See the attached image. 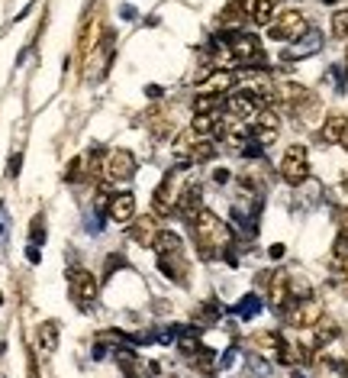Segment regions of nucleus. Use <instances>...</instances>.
Masks as SVG:
<instances>
[{"mask_svg": "<svg viewBox=\"0 0 348 378\" xmlns=\"http://www.w3.org/2000/svg\"><path fill=\"white\" fill-rule=\"evenodd\" d=\"M190 230H194L197 249H200L207 259H216V256L229 246V226L216 217L213 210H200V214L190 220Z\"/></svg>", "mask_w": 348, "mask_h": 378, "instance_id": "1", "label": "nucleus"}, {"mask_svg": "<svg viewBox=\"0 0 348 378\" xmlns=\"http://www.w3.org/2000/svg\"><path fill=\"white\" fill-rule=\"evenodd\" d=\"M310 175V159H307V146H300V142H293V146H287L284 159H281V178H284L287 184H303Z\"/></svg>", "mask_w": 348, "mask_h": 378, "instance_id": "2", "label": "nucleus"}, {"mask_svg": "<svg viewBox=\"0 0 348 378\" xmlns=\"http://www.w3.org/2000/svg\"><path fill=\"white\" fill-rule=\"evenodd\" d=\"M261 110H265V100L258 98L251 88H239V91H232L226 98V113L236 120H245V123H251Z\"/></svg>", "mask_w": 348, "mask_h": 378, "instance_id": "3", "label": "nucleus"}, {"mask_svg": "<svg viewBox=\"0 0 348 378\" xmlns=\"http://www.w3.org/2000/svg\"><path fill=\"white\" fill-rule=\"evenodd\" d=\"M136 175V155L129 149H113L107 152V162H104V182L107 184H123Z\"/></svg>", "mask_w": 348, "mask_h": 378, "instance_id": "4", "label": "nucleus"}, {"mask_svg": "<svg viewBox=\"0 0 348 378\" xmlns=\"http://www.w3.org/2000/svg\"><path fill=\"white\" fill-rule=\"evenodd\" d=\"M68 285H71V298L81 310H87L97 301V275L87 268H71L68 272Z\"/></svg>", "mask_w": 348, "mask_h": 378, "instance_id": "5", "label": "nucleus"}, {"mask_svg": "<svg viewBox=\"0 0 348 378\" xmlns=\"http://www.w3.org/2000/svg\"><path fill=\"white\" fill-rule=\"evenodd\" d=\"M268 33H271V39H281V42L300 39V36L307 33V16L300 14V10H281L278 20H271Z\"/></svg>", "mask_w": 348, "mask_h": 378, "instance_id": "6", "label": "nucleus"}, {"mask_svg": "<svg viewBox=\"0 0 348 378\" xmlns=\"http://www.w3.org/2000/svg\"><path fill=\"white\" fill-rule=\"evenodd\" d=\"M229 58L239 65H255L265 58V52H261V42L255 39V36H236V39L229 42Z\"/></svg>", "mask_w": 348, "mask_h": 378, "instance_id": "7", "label": "nucleus"}, {"mask_svg": "<svg viewBox=\"0 0 348 378\" xmlns=\"http://www.w3.org/2000/svg\"><path fill=\"white\" fill-rule=\"evenodd\" d=\"M287 320H290V327H297V330H313L316 323L322 320V301H316V298L297 301V308L287 314Z\"/></svg>", "mask_w": 348, "mask_h": 378, "instance_id": "8", "label": "nucleus"}, {"mask_svg": "<svg viewBox=\"0 0 348 378\" xmlns=\"http://www.w3.org/2000/svg\"><path fill=\"white\" fill-rule=\"evenodd\" d=\"M97 39H100V14H87V20H84V26H81V42H77V52H81L87 68L94 65V49L100 46Z\"/></svg>", "mask_w": 348, "mask_h": 378, "instance_id": "9", "label": "nucleus"}, {"mask_svg": "<svg viewBox=\"0 0 348 378\" xmlns=\"http://www.w3.org/2000/svg\"><path fill=\"white\" fill-rule=\"evenodd\" d=\"M278 133H281V117L274 110H268V107L251 120V136L258 140V146H271L278 140Z\"/></svg>", "mask_w": 348, "mask_h": 378, "instance_id": "10", "label": "nucleus"}, {"mask_svg": "<svg viewBox=\"0 0 348 378\" xmlns=\"http://www.w3.org/2000/svg\"><path fill=\"white\" fill-rule=\"evenodd\" d=\"M152 210H155V217L168 220L178 210V194H174V175H165V182L155 188L152 194Z\"/></svg>", "mask_w": 348, "mask_h": 378, "instance_id": "11", "label": "nucleus"}, {"mask_svg": "<svg viewBox=\"0 0 348 378\" xmlns=\"http://www.w3.org/2000/svg\"><path fill=\"white\" fill-rule=\"evenodd\" d=\"M107 214H110L113 224L133 226V220H136V197L129 194V191H119V194H113V197H110V207H107Z\"/></svg>", "mask_w": 348, "mask_h": 378, "instance_id": "12", "label": "nucleus"}, {"mask_svg": "<svg viewBox=\"0 0 348 378\" xmlns=\"http://www.w3.org/2000/svg\"><path fill=\"white\" fill-rule=\"evenodd\" d=\"M232 84H236V75L226 68H210L207 78L200 81V91L197 94H216V98H223L226 91H232Z\"/></svg>", "mask_w": 348, "mask_h": 378, "instance_id": "13", "label": "nucleus"}, {"mask_svg": "<svg viewBox=\"0 0 348 378\" xmlns=\"http://www.w3.org/2000/svg\"><path fill=\"white\" fill-rule=\"evenodd\" d=\"M268 301L274 308H284L290 301V275L287 272H268Z\"/></svg>", "mask_w": 348, "mask_h": 378, "instance_id": "14", "label": "nucleus"}, {"mask_svg": "<svg viewBox=\"0 0 348 378\" xmlns=\"http://www.w3.org/2000/svg\"><path fill=\"white\" fill-rule=\"evenodd\" d=\"M146 126L152 130L155 140H168L174 130V120H171V110L168 107H152V110L146 113Z\"/></svg>", "mask_w": 348, "mask_h": 378, "instance_id": "15", "label": "nucleus"}, {"mask_svg": "<svg viewBox=\"0 0 348 378\" xmlns=\"http://www.w3.org/2000/svg\"><path fill=\"white\" fill-rule=\"evenodd\" d=\"M158 268L178 285H187V262H184V252L178 256H158Z\"/></svg>", "mask_w": 348, "mask_h": 378, "instance_id": "16", "label": "nucleus"}, {"mask_svg": "<svg viewBox=\"0 0 348 378\" xmlns=\"http://www.w3.org/2000/svg\"><path fill=\"white\" fill-rule=\"evenodd\" d=\"M200 184H187V188L178 194V214L187 220H194L197 214H200Z\"/></svg>", "mask_w": 348, "mask_h": 378, "instance_id": "17", "label": "nucleus"}, {"mask_svg": "<svg viewBox=\"0 0 348 378\" xmlns=\"http://www.w3.org/2000/svg\"><path fill=\"white\" fill-rule=\"evenodd\" d=\"M251 346L261 350L265 356H281V350H284V336L274 333V330H261V333L251 336Z\"/></svg>", "mask_w": 348, "mask_h": 378, "instance_id": "18", "label": "nucleus"}, {"mask_svg": "<svg viewBox=\"0 0 348 378\" xmlns=\"http://www.w3.org/2000/svg\"><path fill=\"white\" fill-rule=\"evenodd\" d=\"M152 249L158 252V256H178V252H184V243H181V236H178L174 230H158Z\"/></svg>", "mask_w": 348, "mask_h": 378, "instance_id": "19", "label": "nucleus"}, {"mask_svg": "<svg viewBox=\"0 0 348 378\" xmlns=\"http://www.w3.org/2000/svg\"><path fill=\"white\" fill-rule=\"evenodd\" d=\"M216 126H219V113H194L187 130L197 133L200 140H210V136H216Z\"/></svg>", "mask_w": 348, "mask_h": 378, "instance_id": "20", "label": "nucleus"}, {"mask_svg": "<svg viewBox=\"0 0 348 378\" xmlns=\"http://www.w3.org/2000/svg\"><path fill=\"white\" fill-rule=\"evenodd\" d=\"M129 236H133L139 246H146V249H148V246L155 243V236H158V226H155L152 217H146V220H139V224L129 226Z\"/></svg>", "mask_w": 348, "mask_h": 378, "instance_id": "21", "label": "nucleus"}, {"mask_svg": "<svg viewBox=\"0 0 348 378\" xmlns=\"http://www.w3.org/2000/svg\"><path fill=\"white\" fill-rule=\"evenodd\" d=\"M342 136H345V117H339V113L326 117V123H322V130H320V140L332 146V142H342Z\"/></svg>", "mask_w": 348, "mask_h": 378, "instance_id": "22", "label": "nucleus"}, {"mask_svg": "<svg viewBox=\"0 0 348 378\" xmlns=\"http://www.w3.org/2000/svg\"><path fill=\"white\" fill-rule=\"evenodd\" d=\"M335 336H339V327H335L332 320H326V317H322V320L313 327V350H320V346H329Z\"/></svg>", "mask_w": 348, "mask_h": 378, "instance_id": "23", "label": "nucleus"}, {"mask_svg": "<svg viewBox=\"0 0 348 378\" xmlns=\"http://www.w3.org/2000/svg\"><path fill=\"white\" fill-rule=\"evenodd\" d=\"M39 346H42V352L58 350V320H45L39 327Z\"/></svg>", "mask_w": 348, "mask_h": 378, "instance_id": "24", "label": "nucleus"}, {"mask_svg": "<svg viewBox=\"0 0 348 378\" xmlns=\"http://www.w3.org/2000/svg\"><path fill=\"white\" fill-rule=\"evenodd\" d=\"M219 107H226V98H216V94H197L194 98V113H219Z\"/></svg>", "mask_w": 348, "mask_h": 378, "instance_id": "25", "label": "nucleus"}, {"mask_svg": "<svg viewBox=\"0 0 348 378\" xmlns=\"http://www.w3.org/2000/svg\"><path fill=\"white\" fill-rule=\"evenodd\" d=\"M271 20H274V0H255L251 23H258V26H271Z\"/></svg>", "mask_w": 348, "mask_h": 378, "instance_id": "26", "label": "nucleus"}, {"mask_svg": "<svg viewBox=\"0 0 348 378\" xmlns=\"http://www.w3.org/2000/svg\"><path fill=\"white\" fill-rule=\"evenodd\" d=\"M335 256H348V207L339 214V236H335Z\"/></svg>", "mask_w": 348, "mask_h": 378, "instance_id": "27", "label": "nucleus"}, {"mask_svg": "<svg viewBox=\"0 0 348 378\" xmlns=\"http://www.w3.org/2000/svg\"><path fill=\"white\" fill-rule=\"evenodd\" d=\"M242 20H249V16L242 14L239 0H236V4H229V7H223V14H219V23H223V26H239Z\"/></svg>", "mask_w": 348, "mask_h": 378, "instance_id": "28", "label": "nucleus"}, {"mask_svg": "<svg viewBox=\"0 0 348 378\" xmlns=\"http://www.w3.org/2000/svg\"><path fill=\"white\" fill-rule=\"evenodd\" d=\"M216 155V146L210 140H200L194 149H190V155H187V162H207V159H213Z\"/></svg>", "mask_w": 348, "mask_h": 378, "instance_id": "29", "label": "nucleus"}, {"mask_svg": "<svg viewBox=\"0 0 348 378\" xmlns=\"http://www.w3.org/2000/svg\"><path fill=\"white\" fill-rule=\"evenodd\" d=\"M332 36H335V39H348V7L345 10H335V16H332Z\"/></svg>", "mask_w": 348, "mask_h": 378, "instance_id": "30", "label": "nucleus"}, {"mask_svg": "<svg viewBox=\"0 0 348 378\" xmlns=\"http://www.w3.org/2000/svg\"><path fill=\"white\" fill-rule=\"evenodd\" d=\"M81 178H84V159L77 155V159H71L68 168H65V182L75 184V182H81Z\"/></svg>", "mask_w": 348, "mask_h": 378, "instance_id": "31", "label": "nucleus"}, {"mask_svg": "<svg viewBox=\"0 0 348 378\" xmlns=\"http://www.w3.org/2000/svg\"><path fill=\"white\" fill-rule=\"evenodd\" d=\"M178 346H181V352H184V356H190V359L200 352V346H197V336H190V333H184L181 340H178Z\"/></svg>", "mask_w": 348, "mask_h": 378, "instance_id": "32", "label": "nucleus"}, {"mask_svg": "<svg viewBox=\"0 0 348 378\" xmlns=\"http://www.w3.org/2000/svg\"><path fill=\"white\" fill-rule=\"evenodd\" d=\"M332 272L342 281H348V256H332Z\"/></svg>", "mask_w": 348, "mask_h": 378, "instance_id": "33", "label": "nucleus"}, {"mask_svg": "<svg viewBox=\"0 0 348 378\" xmlns=\"http://www.w3.org/2000/svg\"><path fill=\"white\" fill-rule=\"evenodd\" d=\"M20 165H23V155L16 152L13 159H10V165H7V178H16V175H20Z\"/></svg>", "mask_w": 348, "mask_h": 378, "instance_id": "34", "label": "nucleus"}, {"mask_svg": "<svg viewBox=\"0 0 348 378\" xmlns=\"http://www.w3.org/2000/svg\"><path fill=\"white\" fill-rule=\"evenodd\" d=\"M42 239H45V230H42V217H36L33 220V246L42 243Z\"/></svg>", "mask_w": 348, "mask_h": 378, "instance_id": "35", "label": "nucleus"}, {"mask_svg": "<svg viewBox=\"0 0 348 378\" xmlns=\"http://www.w3.org/2000/svg\"><path fill=\"white\" fill-rule=\"evenodd\" d=\"M271 256H274V259H281V256H284V246H281V243L271 246Z\"/></svg>", "mask_w": 348, "mask_h": 378, "instance_id": "36", "label": "nucleus"}, {"mask_svg": "<svg viewBox=\"0 0 348 378\" xmlns=\"http://www.w3.org/2000/svg\"><path fill=\"white\" fill-rule=\"evenodd\" d=\"M342 149L348 152V117H345V136H342Z\"/></svg>", "mask_w": 348, "mask_h": 378, "instance_id": "37", "label": "nucleus"}, {"mask_svg": "<svg viewBox=\"0 0 348 378\" xmlns=\"http://www.w3.org/2000/svg\"><path fill=\"white\" fill-rule=\"evenodd\" d=\"M342 188H345V191H348V178H345V182H342Z\"/></svg>", "mask_w": 348, "mask_h": 378, "instance_id": "38", "label": "nucleus"}, {"mask_svg": "<svg viewBox=\"0 0 348 378\" xmlns=\"http://www.w3.org/2000/svg\"><path fill=\"white\" fill-rule=\"evenodd\" d=\"M0 304H4V294H0Z\"/></svg>", "mask_w": 348, "mask_h": 378, "instance_id": "39", "label": "nucleus"}, {"mask_svg": "<svg viewBox=\"0 0 348 378\" xmlns=\"http://www.w3.org/2000/svg\"><path fill=\"white\" fill-rule=\"evenodd\" d=\"M326 4H335V0H326Z\"/></svg>", "mask_w": 348, "mask_h": 378, "instance_id": "40", "label": "nucleus"}, {"mask_svg": "<svg viewBox=\"0 0 348 378\" xmlns=\"http://www.w3.org/2000/svg\"><path fill=\"white\" fill-rule=\"evenodd\" d=\"M345 294H348V291H345Z\"/></svg>", "mask_w": 348, "mask_h": 378, "instance_id": "41", "label": "nucleus"}]
</instances>
